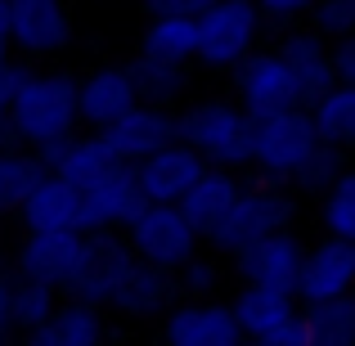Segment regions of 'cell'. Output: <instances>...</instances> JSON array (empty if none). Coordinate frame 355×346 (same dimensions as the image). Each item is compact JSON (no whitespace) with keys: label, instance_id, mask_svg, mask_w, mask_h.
Here are the masks:
<instances>
[{"label":"cell","instance_id":"6da1fadb","mask_svg":"<svg viewBox=\"0 0 355 346\" xmlns=\"http://www.w3.org/2000/svg\"><path fill=\"white\" fill-rule=\"evenodd\" d=\"M77 86L81 81H72L68 72H27L9 104V126H14L18 144L41 148L54 139H68L81 121Z\"/></svg>","mask_w":355,"mask_h":346},{"label":"cell","instance_id":"7a4b0ae2","mask_svg":"<svg viewBox=\"0 0 355 346\" xmlns=\"http://www.w3.org/2000/svg\"><path fill=\"white\" fill-rule=\"evenodd\" d=\"M175 130L211 166H252V117L243 104L234 108L220 99L193 104L184 117H175Z\"/></svg>","mask_w":355,"mask_h":346},{"label":"cell","instance_id":"3957f363","mask_svg":"<svg viewBox=\"0 0 355 346\" xmlns=\"http://www.w3.org/2000/svg\"><path fill=\"white\" fill-rule=\"evenodd\" d=\"M315 144H320V130L306 104L252 117V166L270 180H293L297 166L315 153Z\"/></svg>","mask_w":355,"mask_h":346},{"label":"cell","instance_id":"277c9868","mask_svg":"<svg viewBox=\"0 0 355 346\" xmlns=\"http://www.w3.org/2000/svg\"><path fill=\"white\" fill-rule=\"evenodd\" d=\"M297 216V202L293 193L279 189V180H270V175H261L252 189L239 193V202L230 207V216L220 220V230L211 234V243H216L220 252H230L234 257L239 248H248L252 239H261V234H275V230H288Z\"/></svg>","mask_w":355,"mask_h":346},{"label":"cell","instance_id":"5b68a950","mask_svg":"<svg viewBox=\"0 0 355 346\" xmlns=\"http://www.w3.org/2000/svg\"><path fill=\"white\" fill-rule=\"evenodd\" d=\"M261 32L257 0H216L198 14V59L207 68H239Z\"/></svg>","mask_w":355,"mask_h":346},{"label":"cell","instance_id":"8992f818","mask_svg":"<svg viewBox=\"0 0 355 346\" xmlns=\"http://www.w3.org/2000/svg\"><path fill=\"white\" fill-rule=\"evenodd\" d=\"M202 234L189 225V216L180 211V202H144L135 211V220L126 225V243L135 248V257L153 261V266L180 270L193 257Z\"/></svg>","mask_w":355,"mask_h":346},{"label":"cell","instance_id":"52a82bcc","mask_svg":"<svg viewBox=\"0 0 355 346\" xmlns=\"http://www.w3.org/2000/svg\"><path fill=\"white\" fill-rule=\"evenodd\" d=\"M130 261H135V248L126 239H117L113 230H86V248H81L77 275L68 279L63 293L81 297V302H95V306H108L117 284H121V275L130 270Z\"/></svg>","mask_w":355,"mask_h":346},{"label":"cell","instance_id":"ba28073f","mask_svg":"<svg viewBox=\"0 0 355 346\" xmlns=\"http://www.w3.org/2000/svg\"><path fill=\"white\" fill-rule=\"evenodd\" d=\"M234 90H239V104L248 108V117H270V113L302 104V86H297L293 68H288V59L279 50L248 54L234 68Z\"/></svg>","mask_w":355,"mask_h":346},{"label":"cell","instance_id":"9c48e42d","mask_svg":"<svg viewBox=\"0 0 355 346\" xmlns=\"http://www.w3.org/2000/svg\"><path fill=\"white\" fill-rule=\"evenodd\" d=\"M234 266L248 284H270V288H284V293H297L302 266H306V248L293 239V230H275V234L252 239L248 248H239Z\"/></svg>","mask_w":355,"mask_h":346},{"label":"cell","instance_id":"30bf717a","mask_svg":"<svg viewBox=\"0 0 355 346\" xmlns=\"http://www.w3.org/2000/svg\"><path fill=\"white\" fill-rule=\"evenodd\" d=\"M144 189L130 162H117L104 180H95L90 189H81V230H126L135 220V211L144 207Z\"/></svg>","mask_w":355,"mask_h":346},{"label":"cell","instance_id":"8fae6325","mask_svg":"<svg viewBox=\"0 0 355 346\" xmlns=\"http://www.w3.org/2000/svg\"><path fill=\"white\" fill-rule=\"evenodd\" d=\"M104 144L113 148V153L121 157V162H144L148 153H157L162 144H171V139H180V130H175V117L166 113V108H157V104H130L121 117H113L104 130Z\"/></svg>","mask_w":355,"mask_h":346},{"label":"cell","instance_id":"7c38bea8","mask_svg":"<svg viewBox=\"0 0 355 346\" xmlns=\"http://www.w3.org/2000/svg\"><path fill=\"white\" fill-rule=\"evenodd\" d=\"M81 248H86V230H27V243L18 248V275L41 279L50 288H68L77 275Z\"/></svg>","mask_w":355,"mask_h":346},{"label":"cell","instance_id":"4fadbf2b","mask_svg":"<svg viewBox=\"0 0 355 346\" xmlns=\"http://www.w3.org/2000/svg\"><path fill=\"white\" fill-rule=\"evenodd\" d=\"M207 166L211 162L193 144L171 139V144H162L157 153H148L144 162H135V175H139V189H144L148 202H180L184 193H189V184L198 180Z\"/></svg>","mask_w":355,"mask_h":346},{"label":"cell","instance_id":"5bb4252c","mask_svg":"<svg viewBox=\"0 0 355 346\" xmlns=\"http://www.w3.org/2000/svg\"><path fill=\"white\" fill-rule=\"evenodd\" d=\"M9 27L23 54H54L72 41V18L63 0H9Z\"/></svg>","mask_w":355,"mask_h":346},{"label":"cell","instance_id":"9a60e30c","mask_svg":"<svg viewBox=\"0 0 355 346\" xmlns=\"http://www.w3.org/2000/svg\"><path fill=\"white\" fill-rule=\"evenodd\" d=\"M166 342L171 346H239L243 329L234 320V306L220 302H184L166 315Z\"/></svg>","mask_w":355,"mask_h":346},{"label":"cell","instance_id":"2e32d148","mask_svg":"<svg viewBox=\"0 0 355 346\" xmlns=\"http://www.w3.org/2000/svg\"><path fill=\"white\" fill-rule=\"evenodd\" d=\"M351 288H355V243L329 234L320 248L306 252L297 297L302 302H320V297H338V293H351Z\"/></svg>","mask_w":355,"mask_h":346},{"label":"cell","instance_id":"e0dca14e","mask_svg":"<svg viewBox=\"0 0 355 346\" xmlns=\"http://www.w3.org/2000/svg\"><path fill=\"white\" fill-rule=\"evenodd\" d=\"M175 293H180L175 270L135 257V261H130V270L121 275V284H117V293H113V302H108V306H117L121 315H157V311H166V306L175 302Z\"/></svg>","mask_w":355,"mask_h":346},{"label":"cell","instance_id":"ac0fdd59","mask_svg":"<svg viewBox=\"0 0 355 346\" xmlns=\"http://www.w3.org/2000/svg\"><path fill=\"white\" fill-rule=\"evenodd\" d=\"M239 193H243V184L230 175V166H207V171L189 184V193L180 198V211L189 216V225L198 230L202 239H211V234L220 230V220L230 216V207L239 202Z\"/></svg>","mask_w":355,"mask_h":346},{"label":"cell","instance_id":"d6986e66","mask_svg":"<svg viewBox=\"0 0 355 346\" xmlns=\"http://www.w3.org/2000/svg\"><path fill=\"white\" fill-rule=\"evenodd\" d=\"M279 54H284L288 68H293L297 86H302V104L306 108H311L324 90H333L342 81L333 54L324 50V41H320V32H288L284 41H279Z\"/></svg>","mask_w":355,"mask_h":346},{"label":"cell","instance_id":"ffe728a7","mask_svg":"<svg viewBox=\"0 0 355 346\" xmlns=\"http://www.w3.org/2000/svg\"><path fill=\"white\" fill-rule=\"evenodd\" d=\"M130 104H139V90L130 68H99L77 86V108L81 121H90L95 130H104L113 117H121Z\"/></svg>","mask_w":355,"mask_h":346},{"label":"cell","instance_id":"44dd1931","mask_svg":"<svg viewBox=\"0 0 355 346\" xmlns=\"http://www.w3.org/2000/svg\"><path fill=\"white\" fill-rule=\"evenodd\" d=\"M104 338V320H99L95 302H81V297H68L63 306H54V315L36 329H27V342L32 346H95Z\"/></svg>","mask_w":355,"mask_h":346},{"label":"cell","instance_id":"7402d4cb","mask_svg":"<svg viewBox=\"0 0 355 346\" xmlns=\"http://www.w3.org/2000/svg\"><path fill=\"white\" fill-rule=\"evenodd\" d=\"M18 216H23L27 230H81V189H72L68 180H59L50 171L27 193Z\"/></svg>","mask_w":355,"mask_h":346},{"label":"cell","instance_id":"603a6c76","mask_svg":"<svg viewBox=\"0 0 355 346\" xmlns=\"http://www.w3.org/2000/svg\"><path fill=\"white\" fill-rule=\"evenodd\" d=\"M121 162L113 148L104 144V135H68L59 144V157L50 162V171L59 175V180H68L72 189H90L95 180H104L108 171Z\"/></svg>","mask_w":355,"mask_h":346},{"label":"cell","instance_id":"cb8c5ba5","mask_svg":"<svg viewBox=\"0 0 355 346\" xmlns=\"http://www.w3.org/2000/svg\"><path fill=\"white\" fill-rule=\"evenodd\" d=\"M139 54L166 63H189L198 59V18L193 14H153V23L144 27Z\"/></svg>","mask_w":355,"mask_h":346},{"label":"cell","instance_id":"d4e9b609","mask_svg":"<svg viewBox=\"0 0 355 346\" xmlns=\"http://www.w3.org/2000/svg\"><path fill=\"white\" fill-rule=\"evenodd\" d=\"M302 320L311 346H351L355 342V288L320 302H302Z\"/></svg>","mask_w":355,"mask_h":346},{"label":"cell","instance_id":"484cf974","mask_svg":"<svg viewBox=\"0 0 355 346\" xmlns=\"http://www.w3.org/2000/svg\"><path fill=\"white\" fill-rule=\"evenodd\" d=\"M293 297L297 293H284V288H270V284H248L234 302V320L243 329V338H266L279 320L293 315Z\"/></svg>","mask_w":355,"mask_h":346},{"label":"cell","instance_id":"4316f807","mask_svg":"<svg viewBox=\"0 0 355 346\" xmlns=\"http://www.w3.org/2000/svg\"><path fill=\"white\" fill-rule=\"evenodd\" d=\"M311 117L324 144L351 148L355 144V81H338L333 90H324L311 104Z\"/></svg>","mask_w":355,"mask_h":346},{"label":"cell","instance_id":"83f0119b","mask_svg":"<svg viewBox=\"0 0 355 346\" xmlns=\"http://www.w3.org/2000/svg\"><path fill=\"white\" fill-rule=\"evenodd\" d=\"M50 175V166L41 162V153H18V148H0V211H18L27 202V193Z\"/></svg>","mask_w":355,"mask_h":346},{"label":"cell","instance_id":"f1b7e54d","mask_svg":"<svg viewBox=\"0 0 355 346\" xmlns=\"http://www.w3.org/2000/svg\"><path fill=\"white\" fill-rule=\"evenodd\" d=\"M130 77H135V90L144 104H175V99L184 95V86H189V72H184V63H166V59H148V54H139L135 63H126Z\"/></svg>","mask_w":355,"mask_h":346},{"label":"cell","instance_id":"f546056e","mask_svg":"<svg viewBox=\"0 0 355 346\" xmlns=\"http://www.w3.org/2000/svg\"><path fill=\"white\" fill-rule=\"evenodd\" d=\"M54 293L59 288H50V284H41V279H27V275H18L14 279V288H9V315H14V329H36V324H45L54 315Z\"/></svg>","mask_w":355,"mask_h":346},{"label":"cell","instance_id":"4dcf8cb0","mask_svg":"<svg viewBox=\"0 0 355 346\" xmlns=\"http://www.w3.org/2000/svg\"><path fill=\"white\" fill-rule=\"evenodd\" d=\"M320 216H324V225H329V234L355 243V171H342L338 180L324 189Z\"/></svg>","mask_w":355,"mask_h":346},{"label":"cell","instance_id":"1f68e13d","mask_svg":"<svg viewBox=\"0 0 355 346\" xmlns=\"http://www.w3.org/2000/svg\"><path fill=\"white\" fill-rule=\"evenodd\" d=\"M342 171H347V162H342V144H324V139H320L315 153L297 166L293 184H297V189H306V193H324Z\"/></svg>","mask_w":355,"mask_h":346},{"label":"cell","instance_id":"d6a6232c","mask_svg":"<svg viewBox=\"0 0 355 346\" xmlns=\"http://www.w3.org/2000/svg\"><path fill=\"white\" fill-rule=\"evenodd\" d=\"M311 23L320 36H351L355 32V0H315L311 5Z\"/></svg>","mask_w":355,"mask_h":346},{"label":"cell","instance_id":"836d02e7","mask_svg":"<svg viewBox=\"0 0 355 346\" xmlns=\"http://www.w3.org/2000/svg\"><path fill=\"white\" fill-rule=\"evenodd\" d=\"M211 288H216V266H211V261L189 257V261L180 266V293L202 297V293H211Z\"/></svg>","mask_w":355,"mask_h":346},{"label":"cell","instance_id":"e575fe53","mask_svg":"<svg viewBox=\"0 0 355 346\" xmlns=\"http://www.w3.org/2000/svg\"><path fill=\"white\" fill-rule=\"evenodd\" d=\"M261 346H311V333H306V320L302 311H293L288 320H279L275 329L266 333V338H257Z\"/></svg>","mask_w":355,"mask_h":346},{"label":"cell","instance_id":"d590c367","mask_svg":"<svg viewBox=\"0 0 355 346\" xmlns=\"http://www.w3.org/2000/svg\"><path fill=\"white\" fill-rule=\"evenodd\" d=\"M211 5H216V0H144L148 14H193V18Z\"/></svg>","mask_w":355,"mask_h":346},{"label":"cell","instance_id":"8d00e7d4","mask_svg":"<svg viewBox=\"0 0 355 346\" xmlns=\"http://www.w3.org/2000/svg\"><path fill=\"white\" fill-rule=\"evenodd\" d=\"M257 5H261V14H270V18H297V14H311L315 0H257Z\"/></svg>","mask_w":355,"mask_h":346},{"label":"cell","instance_id":"74e56055","mask_svg":"<svg viewBox=\"0 0 355 346\" xmlns=\"http://www.w3.org/2000/svg\"><path fill=\"white\" fill-rule=\"evenodd\" d=\"M333 63H338V77L342 81H355V32L342 36V45L333 50Z\"/></svg>","mask_w":355,"mask_h":346},{"label":"cell","instance_id":"f35d334b","mask_svg":"<svg viewBox=\"0 0 355 346\" xmlns=\"http://www.w3.org/2000/svg\"><path fill=\"white\" fill-rule=\"evenodd\" d=\"M9 288H14V275L0 266V342L9 338V329H14V315H9Z\"/></svg>","mask_w":355,"mask_h":346},{"label":"cell","instance_id":"ab89813d","mask_svg":"<svg viewBox=\"0 0 355 346\" xmlns=\"http://www.w3.org/2000/svg\"><path fill=\"white\" fill-rule=\"evenodd\" d=\"M9 45H14V27H9V0H0V63L9 59Z\"/></svg>","mask_w":355,"mask_h":346},{"label":"cell","instance_id":"60d3db41","mask_svg":"<svg viewBox=\"0 0 355 346\" xmlns=\"http://www.w3.org/2000/svg\"><path fill=\"white\" fill-rule=\"evenodd\" d=\"M9 121V99H0V126Z\"/></svg>","mask_w":355,"mask_h":346}]
</instances>
